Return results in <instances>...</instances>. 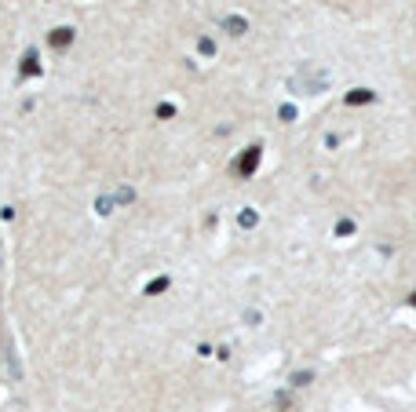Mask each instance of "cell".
<instances>
[{
  "instance_id": "1",
  "label": "cell",
  "mask_w": 416,
  "mask_h": 412,
  "mask_svg": "<svg viewBox=\"0 0 416 412\" xmlns=\"http://www.w3.org/2000/svg\"><path fill=\"white\" fill-rule=\"evenodd\" d=\"M256 161H259L256 150H252V154H245V157H241V172H252V168H256Z\"/></svg>"
}]
</instances>
